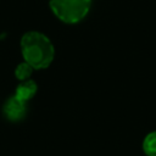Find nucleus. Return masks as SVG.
Returning a JSON list of instances; mask_svg holds the SVG:
<instances>
[{
  "instance_id": "f257e3e1",
  "label": "nucleus",
  "mask_w": 156,
  "mask_h": 156,
  "mask_svg": "<svg viewBox=\"0 0 156 156\" xmlns=\"http://www.w3.org/2000/svg\"><path fill=\"white\" fill-rule=\"evenodd\" d=\"M21 52L23 60L34 69L48 68L55 57V49L51 40L37 30L27 32L21 38Z\"/></svg>"
},
{
  "instance_id": "f03ea898",
  "label": "nucleus",
  "mask_w": 156,
  "mask_h": 156,
  "mask_svg": "<svg viewBox=\"0 0 156 156\" xmlns=\"http://www.w3.org/2000/svg\"><path fill=\"white\" fill-rule=\"evenodd\" d=\"M52 13L63 23L80 22L91 7V0H49Z\"/></svg>"
},
{
  "instance_id": "7ed1b4c3",
  "label": "nucleus",
  "mask_w": 156,
  "mask_h": 156,
  "mask_svg": "<svg viewBox=\"0 0 156 156\" xmlns=\"http://www.w3.org/2000/svg\"><path fill=\"white\" fill-rule=\"evenodd\" d=\"M2 113L6 119L11 122H20L27 115V102L13 94L5 101L2 106Z\"/></svg>"
},
{
  "instance_id": "20e7f679",
  "label": "nucleus",
  "mask_w": 156,
  "mask_h": 156,
  "mask_svg": "<svg viewBox=\"0 0 156 156\" xmlns=\"http://www.w3.org/2000/svg\"><path fill=\"white\" fill-rule=\"evenodd\" d=\"M38 91V85L33 79H27L23 82H20V84L16 88L15 95L17 98H20L21 100L28 102L32 98H34V95Z\"/></svg>"
},
{
  "instance_id": "39448f33",
  "label": "nucleus",
  "mask_w": 156,
  "mask_h": 156,
  "mask_svg": "<svg viewBox=\"0 0 156 156\" xmlns=\"http://www.w3.org/2000/svg\"><path fill=\"white\" fill-rule=\"evenodd\" d=\"M141 147L146 156H156V130L146 134Z\"/></svg>"
},
{
  "instance_id": "423d86ee",
  "label": "nucleus",
  "mask_w": 156,
  "mask_h": 156,
  "mask_svg": "<svg viewBox=\"0 0 156 156\" xmlns=\"http://www.w3.org/2000/svg\"><path fill=\"white\" fill-rule=\"evenodd\" d=\"M34 68L27 63L26 61L21 62L17 65V67L15 68V76L16 78L20 80V82H23V80H27V79H30V76L33 73Z\"/></svg>"
}]
</instances>
